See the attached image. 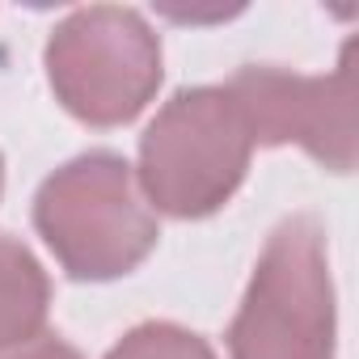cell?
<instances>
[{
  "label": "cell",
  "instance_id": "cell-1",
  "mask_svg": "<svg viewBox=\"0 0 359 359\" xmlns=\"http://www.w3.org/2000/svg\"><path fill=\"white\" fill-rule=\"evenodd\" d=\"M34 229L55 262L89 283L131 275L161 237L135 169L106 148L60 165L39 187Z\"/></svg>",
  "mask_w": 359,
  "mask_h": 359
},
{
  "label": "cell",
  "instance_id": "cell-2",
  "mask_svg": "<svg viewBox=\"0 0 359 359\" xmlns=\"http://www.w3.org/2000/svg\"><path fill=\"white\" fill-rule=\"evenodd\" d=\"M254 140L224 85L173 93L140 140V191L173 220L220 212L245 182Z\"/></svg>",
  "mask_w": 359,
  "mask_h": 359
},
{
  "label": "cell",
  "instance_id": "cell-3",
  "mask_svg": "<svg viewBox=\"0 0 359 359\" xmlns=\"http://www.w3.org/2000/svg\"><path fill=\"white\" fill-rule=\"evenodd\" d=\"M338 317L325 229L317 216H287L245 287L229 325L233 359H334Z\"/></svg>",
  "mask_w": 359,
  "mask_h": 359
},
{
  "label": "cell",
  "instance_id": "cell-4",
  "mask_svg": "<svg viewBox=\"0 0 359 359\" xmlns=\"http://www.w3.org/2000/svg\"><path fill=\"white\" fill-rule=\"evenodd\" d=\"M47 81L60 106L89 127L131 123L161 85V39L135 9L89 5L47 39Z\"/></svg>",
  "mask_w": 359,
  "mask_h": 359
},
{
  "label": "cell",
  "instance_id": "cell-5",
  "mask_svg": "<svg viewBox=\"0 0 359 359\" xmlns=\"http://www.w3.org/2000/svg\"><path fill=\"white\" fill-rule=\"evenodd\" d=\"M224 93L237 102L245 131L254 144H300L330 173L355 169V110H359V76H355V43L342 47V60L325 76H304L275 64H250L233 72Z\"/></svg>",
  "mask_w": 359,
  "mask_h": 359
},
{
  "label": "cell",
  "instance_id": "cell-6",
  "mask_svg": "<svg viewBox=\"0 0 359 359\" xmlns=\"http://www.w3.org/2000/svg\"><path fill=\"white\" fill-rule=\"evenodd\" d=\"M51 309V283L39 258L9 233H0V351L43 334Z\"/></svg>",
  "mask_w": 359,
  "mask_h": 359
},
{
  "label": "cell",
  "instance_id": "cell-7",
  "mask_svg": "<svg viewBox=\"0 0 359 359\" xmlns=\"http://www.w3.org/2000/svg\"><path fill=\"white\" fill-rule=\"evenodd\" d=\"M106 359H216V351L199 334L173 325V321H144L127 330L106 351Z\"/></svg>",
  "mask_w": 359,
  "mask_h": 359
},
{
  "label": "cell",
  "instance_id": "cell-8",
  "mask_svg": "<svg viewBox=\"0 0 359 359\" xmlns=\"http://www.w3.org/2000/svg\"><path fill=\"white\" fill-rule=\"evenodd\" d=\"M0 359H81V351H76L72 342H64L60 334H34V338L22 342V346L0 351Z\"/></svg>",
  "mask_w": 359,
  "mask_h": 359
},
{
  "label": "cell",
  "instance_id": "cell-9",
  "mask_svg": "<svg viewBox=\"0 0 359 359\" xmlns=\"http://www.w3.org/2000/svg\"><path fill=\"white\" fill-rule=\"evenodd\" d=\"M0 191H5V161H0Z\"/></svg>",
  "mask_w": 359,
  "mask_h": 359
}]
</instances>
